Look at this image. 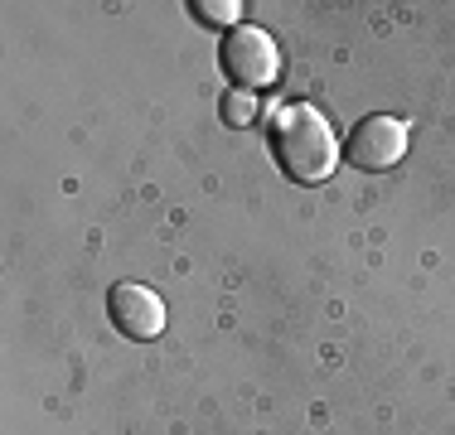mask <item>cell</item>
Returning a JSON list of instances; mask_svg holds the SVG:
<instances>
[{
	"mask_svg": "<svg viewBox=\"0 0 455 435\" xmlns=\"http://www.w3.org/2000/svg\"><path fill=\"white\" fill-rule=\"evenodd\" d=\"M223 73H228V83L237 87L243 97H257V92H267L276 78H281V53H276V44L267 29H252V25H237L233 35L223 39Z\"/></svg>",
	"mask_w": 455,
	"mask_h": 435,
	"instance_id": "obj_2",
	"label": "cell"
},
{
	"mask_svg": "<svg viewBox=\"0 0 455 435\" xmlns=\"http://www.w3.org/2000/svg\"><path fill=\"white\" fill-rule=\"evenodd\" d=\"M107 314H112L116 334H126L136 344H150L165 334V300L140 281H116L112 296H107Z\"/></svg>",
	"mask_w": 455,
	"mask_h": 435,
	"instance_id": "obj_4",
	"label": "cell"
},
{
	"mask_svg": "<svg viewBox=\"0 0 455 435\" xmlns=\"http://www.w3.org/2000/svg\"><path fill=\"white\" fill-rule=\"evenodd\" d=\"M407 122L403 116H363L359 126L349 130V140H344V165L363 170V174H383L393 170L397 160L407 155Z\"/></svg>",
	"mask_w": 455,
	"mask_h": 435,
	"instance_id": "obj_3",
	"label": "cell"
},
{
	"mask_svg": "<svg viewBox=\"0 0 455 435\" xmlns=\"http://www.w3.org/2000/svg\"><path fill=\"white\" fill-rule=\"evenodd\" d=\"M194 15L204 25H237L243 20V5L237 0H194Z\"/></svg>",
	"mask_w": 455,
	"mask_h": 435,
	"instance_id": "obj_5",
	"label": "cell"
},
{
	"mask_svg": "<svg viewBox=\"0 0 455 435\" xmlns=\"http://www.w3.org/2000/svg\"><path fill=\"white\" fill-rule=\"evenodd\" d=\"M228 116H233V122H247V116H252V102H247V97H237V102H228Z\"/></svg>",
	"mask_w": 455,
	"mask_h": 435,
	"instance_id": "obj_6",
	"label": "cell"
},
{
	"mask_svg": "<svg viewBox=\"0 0 455 435\" xmlns=\"http://www.w3.org/2000/svg\"><path fill=\"white\" fill-rule=\"evenodd\" d=\"M272 155L291 184H324L339 170V136L310 102H291L272 116Z\"/></svg>",
	"mask_w": 455,
	"mask_h": 435,
	"instance_id": "obj_1",
	"label": "cell"
}]
</instances>
